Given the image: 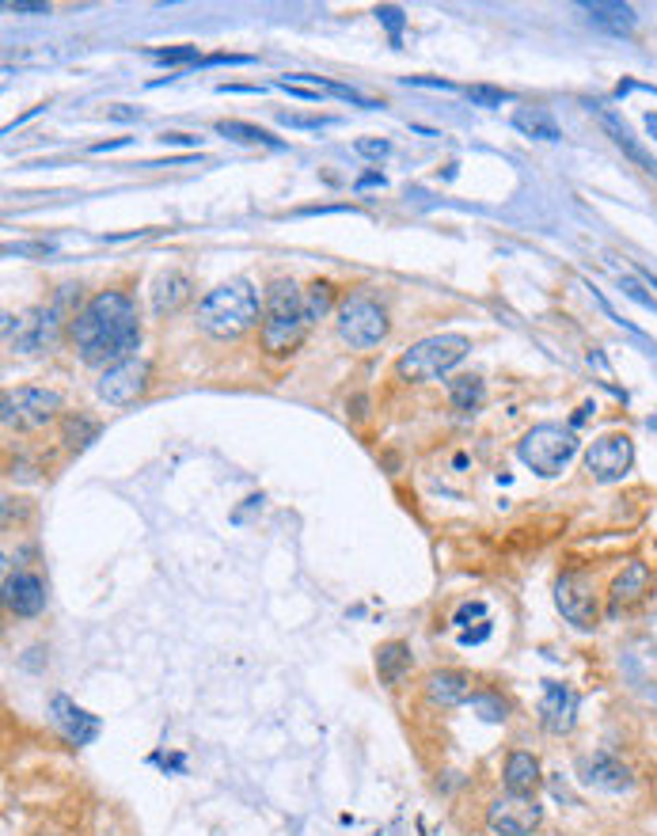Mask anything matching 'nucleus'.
<instances>
[{"instance_id":"obj_1","label":"nucleus","mask_w":657,"mask_h":836,"mask_svg":"<svg viewBox=\"0 0 657 836\" xmlns=\"http://www.w3.org/2000/svg\"><path fill=\"white\" fill-rule=\"evenodd\" d=\"M80 358L88 365H122L137 354L141 346V323H137V308L126 293L103 289L92 301L84 304L69 323Z\"/></svg>"},{"instance_id":"obj_2","label":"nucleus","mask_w":657,"mask_h":836,"mask_svg":"<svg viewBox=\"0 0 657 836\" xmlns=\"http://www.w3.org/2000/svg\"><path fill=\"white\" fill-rule=\"evenodd\" d=\"M312 327V312H308V301H304V289L289 278H278V282L266 285L263 297V323H259V339H263V350L270 358H285L293 354L301 339Z\"/></svg>"},{"instance_id":"obj_3","label":"nucleus","mask_w":657,"mask_h":836,"mask_svg":"<svg viewBox=\"0 0 657 836\" xmlns=\"http://www.w3.org/2000/svg\"><path fill=\"white\" fill-rule=\"evenodd\" d=\"M255 323H263V308H259L255 285L247 278H232V282L209 289L198 304V327L221 342L240 339Z\"/></svg>"},{"instance_id":"obj_4","label":"nucleus","mask_w":657,"mask_h":836,"mask_svg":"<svg viewBox=\"0 0 657 836\" xmlns=\"http://www.w3.org/2000/svg\"><path fill=\"white\" fill-rule=\"evenodd\" d=\"M471 339L468 335H430V339L414 342L411 350H403V358L395 361V373L411 384H426L452 373L460 361L468 358Z\"/></svg>"},{"instance_id":"obj_5","label":"nucleus","mask_w":657,"mask_h":836,"mask_svg":"<svg viewBox=\"0 0 657 836\" xmlns=\"http://www.w3.org/2000/svg\"><path fill=\"white\" fill-rule=\"evenodd\" d=\"M574 453H578V437H574V430H563V426H555V422L532 426V430L517 441L521 464L532 468L536 475H544V479L563 472L566 464L574 460Z\"/></svg>"},{"instance_id":"obj_6","label":"nucleus","mask_w":657,"mask_h":836,"mask_svg":"<svg viewBox=\"0 0 657 836\" xmlns=\"http://www.w3.org/2000/svg\"><path fill=\"white\" fill-rule=\"evenodd\" d=\"M335 327L342 342H350L354 350H369L376 342H384L388 335V312L369 297V293H350L338 304Z\"/></svg>"},{"instance_id":"obj_7","label":"nucleus","mask_w":657,"mask_h":836,"mask_svg":"<svg viewBox=\"0 0 657 836\" xmlns=\"http://www.w3.org/2000/svg\"><path fill=\"white\" fill-rule=\"evenodd\" d=\"M69 289H73V285H65L61 301L50 304V308H31V312H23V316H4V339H8V346L19 350V354H35L42 346H50L57 335V323L65 316V297H69Z\"/></svg>"},{"instance_id":"obj_8","label":"nucleus","mask_w":657,"mask_h":836,"mask_svg":"<svg viewBox=\"0 0 657 836\" xmlns=\"http://www.w3.org/2000/svg\"><path fill=\"white\" fill-rule=\"evenodd\" d=\"M57 411H61V396L50 392V388H12L0 399V418L4 426H16V430H38L46 422H54Z\"/></svg>"},{"instance_id":"obj_9","label":"nucleus","mask_w":657,"mask_h":836,"mask_svg":"<svg viewBox=\"0 0 657 836\" xmlns=\"http://www.w3.org/2000/svg\"><path fill=\"white\" fill-rule=\"evenodd\" d=\"M544 806L532 795H506L487 806V829L494 836H528L540 829Z\"/></svg>"},{"instance_id":"obj_10","label":"nucleus","mask_w":657,"mask_h":836,"mask_svg":"<svg viewBox=\"0 0 657 836\" xmlns=\"http://www.w3.org/2000/svg\"><path fill=\"white\" fill-rule=\"evenodd\" d=\"M555 605H559V612H563L570 624L582 627V631L597 627V620H601L597 589H593V582L585 578L582 570H566L563 578H559V586H555Z\"/></svg>"},{"instance_id":"obj_11","label":"nucleus","mask_w":657,"mask_h":836,"mask_svg":"<svg viewBox=\"0 0 657 836\" xmlns=\"http://www.w3.org/2000/svg\"><path fill=\"white\" fill-rule=\"evenodd\" d=\"M635 464V445L627 434H604L585 449V468L597 483H616L631 472Z\"/></svg>"},{"instance_id":"obj_12","label":"nucleus","mask_w":657,"mask_h":836,"mask_svg":"<svg viewBox=\"0 0 657 836\" xmlns=\"http://www.w3.org/2000/svg\"><path fill=\"white\" fill-rule=\"evenodd\" d=\"M149 388V361L141 358H130L122 361V365H111V369H103V377L95 380V392H99V399H107V403H114V407H126V403H133V399L141 396Z\"/></svg>"},{"instance_id":"obj_13","label":"nucleus","mask_w":657,"mask_h":836,"mask_svg":"<svg viewBox=\"0 0 657 836\" xmlns=\"http://www.w3.org/2000/svg\"><path fill=\"white\" fill-rule=\"evenodd\" d=\"M589 111H593V118L601 122V130L608 133V137H612V145L627 152V160H635V164H639V168L646 171V175H654V179H657V160H654V156H650L646 149H642L639 137L631 133V126L623 122L620 114H612L608 107H604V103H593Z\"/></svg>"},{"instance_id":"obj_14","label":"nucleus","mask_w":657,"mask_h":836,"mask_svg":"<svg viewBox=\"0 0 657 836\" xmlns=\"http://www.w3.org/2000/svg\"><path fill=\"white\" fill-rule=\"evenodd\" d=\"M578 715V692L570 684H544V696H540V722H544L547 734H566L574 726Z\"/></svg>"},{"instance_id":"obj_15","label":"nucleus","mask_w":657,"mask_h":836,"mask_svg":"<svg viewBox=\"0 0 657 836\" xmlns=\"http://www.w3.org/2000/svg\"><path fill=\"white\" fill-rule=\"evenodd\" d=\"M50 711H54L57 730H61V734H65L69 741H73V745H92V741L99 738V719H95V715H88L84 707H76L69 696H54Z\"/></svg>"},{"instance_id":"obj_16","label":"nucleus","mask_w":657,"mask_h":836,"mask_svg":"<svg viewBox=\"0 0 657 836\" xmlns=\"http://www.w3.org/2000/svg\"><path fill=\"white\" fill-rule=\"evenodd\" d=\"M426 696L437 707H460V703H471L475 696V681L460 669H437L426 677Z\"/></svg>"},{"instance_id":"obj_17","label":"nucleus","mask_w":657,"mask_h":836,"mask_svg":"<svg viewBox=\"0 0 657 836\" xmlns=\"http://www.w3.org/2000/svg\"><path fill=\"white\" fill-rule=\"evenodd\" d=\"M4 605L16 616H38L46 608V586L35 574H8L4 578Z\"/></svg>"},{"instance_id":"obj_18","label":"nucleus","mask_w":657,"mask_h":836,"mask_svg":"<svg viewBox=\"0 0 657 836\" xmlns=\"http://www.w3.org/2000/svg\"><path fill=\"white\" fill-rule=\"evenodd\" d=\"M190 297H194V282H190L183 270H164V274H156V282H152V312H156V316L179 312Z\"/></svg>"},{"instance_id":"obj_19","label":"nucleus","mask_w":657,"mask_h":836,"mask_svg":"<svg viewBox=\"0 0 657 836\" xmlns=\"http://www.w3.org/2000/svg\"><path fill=\"white\" fill-rule=\"evenodd\" d=\"M585 783H593V787H601V791H631L635 776H631V768H627L623 760L612 757V753H597L593 760H585Z\"/></svg>"},{"instance_id":"obj_20","label":"nucleus","mask_w":657,"mask_h":836,"mask_svg":"<svg viewBox=\"0 0 657 836\" xmlns=\"http://www.w3.org/2000/svg\"><path fill=\"white\" fill-rule=\"evenodd\" d=\"M502 779H506L509 795H532L540 787V760L525 753V749H517V753H509L506 776Z\"/></svg>"},{"instance_id":"obj_21","label":"nucleus","mask_w":657,"mask_h":836,"mask_svg":"<svg viewBox=\"0 0 657 836\" xmlns=\"http://www.w3.org/2000/svg\"><path fill=\"white\" fill-rule=\"evenodd\" d=\"M646 586H650V570H646V563L631 559V563L623 567L620 578L612 582V608L620 612V608L635 605L642 593H646Z\"/></svg>"},{"instance_id":"obj_22","label":"nucleus","mask_w":657,"mask_h":836,"mask_svg":"<svg viewBox=\"0 0 657 836\" xmlns=\"http://www.w3.org/2000/svg\"><path fill=\"white\" fill-rule=\"evenodd\" d=\"M582 8L589 12V19H593L597 27L612 31V35H631V31H635V8H631V4H604V0H589V4H582Z\"/></svg>"},{"instance_id":"obj_23","label":"nucleus","mask_w":657,"mask_h":836,"mask_svg":"<svg viewBox=\"0 0 657 836\" xmlns=\"http://www.w3.org/2000/svg\"><path fill=\"white\" fill-rule=\"evenodd\" d=\"M407 669H411V646L407 643H384L376 650V673L384 684H399Z\"/></svg>"},{"instance_id":"obj_24","label":"nucleus","mask_w":657,"mask_h":836,"mask_svg":"<svg viewBox=\"0 0 657 836\" xmlns=\"http://www.w3.org/2000/svg\"><path fill=\"white\" fill-rule=\"evenodd\" d=\"M513 126L525 133V137H536V141H563V130L555 126V118L544 111H517L513 114Z\"/></svg>"},{"instance_id":"obj_25","label":"nucleus","mask_w":657,"mask_h":836,"mask_svg":"<svg viewBox=\"0 0 657 836\" xmlns=\"http://www.w3.org/2000/svg\"><path fill=\"white\" fill-rule=\"evenodd\" d=\"M278 88H285V92L297 95V99H316V103H320L323 95H335V84H331V80H320V76H308V73L282 76Z\"/></svg>"},{"instance_id":"obj_26","label":"nucleus","mask_w":657,"mask_h":836,"mask_svg":"<svg viewBox=\"0 0 657 836\" xmlns=\"http://www.w3.org/2000/svg\"><path fill=\"white\" fill-rule=\"evenodd\" d=\"M449 396H452V407L456 411H479V403H483V380L475 377V373H464V377H452L449 380Z\"/></svg>"},{"instance_id":"obj_27","label":"nucleus","mask_w":657,"mask_h":836,"mask_svg":"<svg viewBox=\"0 0 657 836\" xmlns=\"http://www.w3.org/2000/svg\"><path fill=\"white\" fill-rule=\"evenodd\" d=\"M217 133H225V137H232V141H244V145H266V149H282V141L274 137V133H266L263 126H247V122H217Z\"/></svg>"},{"instance_id":"obj_28","label":"nucleus","mask_w":657,"mask_h":836,"mask_svg":"<svg viewBox=\"0 0 657 836\" xmlns=\"http://www.w3.org/2000/svg\"><path fill=\"white\" fill-rule=\"evenodd\" d=\"M95 437H99V422L88 415H69L65 418V441L69 449H88Z\"/></svg>"},{"instance_id":"obj_29","label":"nucleus","mask_w":657,"mask_h":836,"mask_svg":"<svg viewBox=\"0 0 657 836\" xmlns=\"http://www.w3.org/2000/svg\"><path fill=\"white\" fill-rule=\"evenodd\" d=\"M65 57V50L61 46H27V50H19L16 54V65H27V69H42V65H54V61H61Z\"/></svg>"},{"instance_id":"obj_30","label":"nucleus","mask_w":657,"mask_h":836,"mask_svg":"<svg viewBox=\"0 0 657 836\" xmlns=\"http://www.w3.org/2000/svg\"><path fill=\"white\" fill-rule=\"evenodd\" d=\"M152 61L156 65H198V46H171V50H152Z\"/></svg>"},{"instance_id":"obj_31","label":"nucleus","mask_w":657,"mask_h":836,"mask_svg":"<svg viewBox=\"0 0 657 836\" xmlns=\"http://www.w3.org/2000/svg\"><path fill=\"white\" fill-rule=\"evenodd\" d=\"M468 99L475 103V107H487V111H494V107H502V103H509L513 95L502 92V88H490V84H471V88H468Z\"/></svg>"},{"instance_id":"obj_32","label":"nucleus","mask_w":657,"mask_h":836,"mask_svg":"<svg viewBox=\"0 0 657 836\" xmlns=\"http://www.w3.org/2000/svg\"><path fill=\"white\" fill-rule=\"evenodd\" d=\"M471 707H475V711H479L487 722L506 719V703L498 700V696H490V692H475V696H471Z\"/></svg>"},{"instance_id":"obj_33","label":"nucleus","mask_w":657,"mask_h":836,"mask_svg":"<svg viewBox=\"0 0 657 836\" xmlns=\"http://www.w3.org/2000/svg\"><path fill=\"white\" fill-rule=\"evenodd\" d=\"M304 301H308V312H312V320H320L323 312H327V304H331V285L327 282H316L304 289Z\"/></svg>"},{"instance_id":"obj_34","label":"nucleus","mask_w":657,"mask_h":836,"mask_svg":"<svg viewBox=\"0 0 657 836\" xmlns=\"http://www.w3.org/2000/svg\"><path fill=\"white\" fill-rule=\"evenodd\" d=\"M278 122L282 126H289V130H323V126H331V118H323V114H278Z\"/></svg>"},{"instance_id":"obj_35","label":"nucleus","mask_w":657,"mask_h":836,"mask_svg":"<svg viewBox=\"0 0 657 836\" xmlns=\"http://www.w3.org/2000/svg\"><path fill=\"white\" fill-rule=\"evenodd\" d=\"M620 289L627 293V297H631V301H639L642 308H650V312H657V297H654V293H646V289H642V282L635 278V274H623V278H620Z\"/></svg>"},{"instance_id":"obj_36","label":"nucleus","mask_w":657,"mask_h":836,"mask_svg":"<svg viewBox=\"0 0 657 836\" xmlns=\"http://www.w3.org/2000/svg\"><path fill=\"white\" fill-rule=\"evenodd\" d=\"M354 152L357 156H365V160H384V156L392 152V145H388L384 137H357Z\"/></svg>"},{"instance_id":"obj_37","label":"nucleus","mask_w":657,"mask_h":836,"mask_svg":"<svg viewBox=\"0 0 657 836\" xmlns=\"http://www.w3.org/2000/svg\"><path fill=\"white\" fill-rule=\"evenodd\" d=\"M4 12H12V16H50V4H42V0H4Z\"/></svg>"},{"instance_id":"obj_38","label":"nucleus","mask_w":657,"mask_h":836,"mask_svg":"<svg viewBox=\"0 0 657 836\" xmlns=\"http://www.w3.org/2000/svg\"><path fill=\"white\" fill-rule=\"evenodd\" d=\"M376 19H380V23H384V27L392 31V42H399V27H403V12H399L395 4H380V8H376Z\"/></svg>"},{"instance_id":"obj_39","label":"nucleus","mask_w":657,"mask_h":836,"mask_svg":"<svg viewBox=\"0 0 657 836\" xmlns=\"http://www.w3.org/2000/svg\"><path fill=\"white\" fill-rule=\"evenodd\" d=\"M4 251H8V255H35V259H46V255H54L57 247L54 244H8Z\"/></svg>"},{"instance_id":"obj_40","label":"nucleus","mask_w":657,"mask_h":836,"mask_svg":"<svg viewBox=\"0 0 657 836\" xmlns=\"http://www.w3.org/2000/svg\"><path fill=\"white\" fill-rule=\"evenodd\" d=\"M160 141L164 145H198V137H190V133H164Z\"/></svg>"},{"instance_id":"obj_41","label":"nucleus","mask_w":657,"mask_h":836,"mask_svg":"<svg viewBox=\"0 0 657 836\" xmlns=\"http://www.w3.org/2000/svg\"><path fill=\"white\" fill-rule=\"evenodd\" d=\"M111 118H122V122H133V118H141V111H133V107H122V103H118V107H111Z\"/></svg>"},{"instance_id":"obj_42","label":"nucleus","mask_w":657,"mask_h":836,"mask_svg":"<svg viewBox=\"0 0 657 836\" xmlns=\"http://www.w3.org/2000/svg\"><path fill=\"white\" fill-rule=\"evenodd\" d=\"M471 616H483V605H464L456 612V624H468Z\"/></svg>"},{"instance_id":"obj_43","label":"nucleus","mask_w":657,"mask_h":836,"mask_svg":"<svg viewBox=\"0 0 657 836\" xmlns=\"http://www.w3.org/2000/svg\"><path fill=\"white\" fill-rule=\"evenodd\" d=\"M407 84H422V88H452L449 80H426V76H407Z\"/></svg>"},{"instance_id":"obj_44","label":"nucleus","mask_w":657,"mask_h":836,"mask_svg":"<svg viewBox=\"0 0 657 836\" xmlns=\"http://www.w3.org/2000/svg\"><path fill=\"white\" fill-rule=\"evenodd\" d=\"M357 187L365 190V187H384V175H380V171H369V175H361V179H357Z\"/></svg>"},{"instance_id":"obj_45","label":"nucleus","mask_w":657,"mask_h":836,"mask_svg":"<svg viewBox=\"0 0 657 836\" xmlns=\"http://www.w3.org/2000/svg\"><path fill=\"white\" fill-rule=\"evenodd\" d=\"M133 137H118V141H99V145H92V152H111V149H122V145H130Z\"/></svg>"},{"instance_id":"obj_46","label":"nucleus","mask_w":657,"mask_h":836,"mask_svg":"<svg viewBox=\"0 0 657 836\" xmlns=\"http://www.w3.org/2000/svg\"><path fill=\"white\" fill-rule=\"evenodd\" d=\"M639 278H642L646 285H650V289H654V297H657V278L650 274V270H646V266H639Z\"/></svg>"},{"instance_id":"obj_47","label":"nucleus","mask_w":657,"mask_h":836,"mask_svg":"<svg viewBox=\"0 0 657 836\" xmlns=\"http://www.w3.org/2000/svg\"><path fill=\"white\" fill-rule=\"evenodd\" d=\"M646 130H650V137L657 141V111H650L646 114Z\"/></svg>"}]
</instances>
